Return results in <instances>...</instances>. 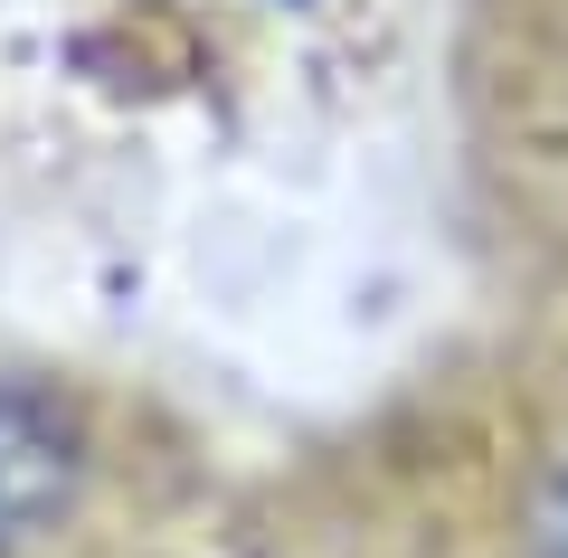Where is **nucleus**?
Here are the masks:
<instances>
[{
    "mask_svg": "<svg viewBox=\"0 0 568 558\" xmlns=\"http://www.w3.org/2000/svg\"><path fill=\"white\" fill-rule=\"evenodd\" d=\"M77 501V426L39 388H0V558Z\"/></svg>",
    "mask_w": 568,
    "mask_h": 558,
    "instance_id": "f257e3e1",
    "label": "nucleus"
},
{
    "mask_svg": "<svg viewBox=\"0 0 568 558\" xmlns=\"http://www.w3.org/2000/svg\"><path fill=\"white\" fill-rule=\"evenodd\" d=\"M540 549L568 558V455H559V474H549V493H540Z\"/></svg>",
    "mask_w": 568,
    "mask_h": 558,
    "instance_id": "f03ea898",
    "label": "nucleus"
}]
</instances>
